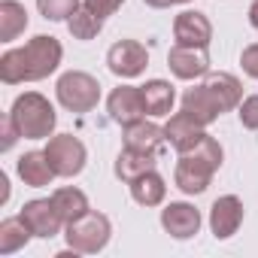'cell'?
<instances>
[{"instance_id":"1","label":"cell","mask_w":258,"mask_h":258,"mask_svg":"<svg viewBox=\"0 0 258 258\" xmlns=\"http://www.w3.org/2000/svg\"><path fill=\"white\" fill-rule=\"evenodd\" d=\"M64 58V49L55 37H34L19 49H10L0 55V79L7 85H19V82H40L46 76H52L58 70Z\"/></svg>"},{"instance_id":"2","label":"cell","mask_w":258,"mask_h":258,"mask_svg":"<svg viewBox=\"0 0 258 258\" xmlns=\"http://www.w3.org/2000/svg\"><path fill=\"white\" fill-rule=\"evenodd\" d=\"M219 167H222V146H219L216 137L207 134L195 149L179 155L176 173H173L176 188L185 191V195H201V191H207V185H210V179Z\"/></svg>"},{"instance_id":"3","label":"cell","mask_w":258,"mask_h":258,"mask_svg":"<svg viewBox=\"0 0 258 258\" xmlns=\"http://www.w3.org/2000/svg\"><path fill=\"white\" fill-rule=\"evenodd\" d=\"M10 115L16 118V124H19V131H22L25 140H49L52 131H55V121H58L55 106L37 91L19 94L13 109H10Z\"/></svg>"},{"instance_id":"4","label":"cell","mask_w":258,"mask_h":258,"mask_svg":"<svg viewBox=\"0 0 258 258\" xmlns=\"http://www.w3.org/2000/svg\"><path fill=\"white\" fill-rule=\"evenodd\" d=\"M109 234H112V225L103 213H94L88 210L85 216H79L76 222L67 225V246L70 252H82V255H94L100 252L106 243H109Z\"/></svg>"},{"instance_id":"5","label":"cell","mask_w":258,"mask_h":258,"mask_svg":"<svg viewBox=\"0 0 258 258\" xmlns=\"http://www.w3.org/2000/svg\"><path fill=\"white\" fill-rule=\"evenodd\" d=\"M55 94H58L64 109H70V112H91L97 106V100H100V82L91 73L70 70V73H64L58 79Z\"/></svg>"},{"instance_id":"6","label":"cell","mask_w":258,"mask_h":258,"mask_svg":"<svg viewBox=\"0 0 258 258\" xmlns=\"http://www.w3.org/2000/svg\"><path fill=\"white\" fill-rule=\"evenodd\" d=\"M43 152H46V158H49L55 176H76V173H82L85 158H88L82 140L73 137V134H58V137H52Z\"/></svg>"},{"instance_id":"7","label":"cell","mask_w":258,"mask_h":258,"mask_svg":"<svg viewBox=\"0 0 258 258\" xmlns=\"http://www.w3.org/2000/svg\"><path fill=\"white\" fill-rule=\"evenodd\" d=\"M146 64H149V52H146V46L137 43V40H118V43H112L109 52H106V67H109L115 76H121V79L140 76V73L146 70Z\"/></svg>"},{"instance_id":"8","label":"cell","mask_w":258,"mask_h":258,"mask_svg":"<svg viewBox=\"0 0 258 258\" xmlns=\"http://www.w3.org/2000/svg\"><path fill=\"white\" fill-rule=\"evenodd\" d=\"M19 216L25 219V225L31 228V234L40 237V240H52L61 231V225H64V219H61V213H58V207H55L52 198H46V201L43 198L40 201H28Z\"/></svg>"},{"instance_id":"9","label":"cell","mask_w":258,"mask_h":258,"mask_svg":"<svg viewBox=\"0 0 258 258\" xmlns=\"http://www.w3.org/2000/svg\"><path fill=\"white\" fill-rule=\"evenodd\" d=\"M106 109H109V118L115 124H131L137 118L146 115V103H143V88L137 85H118L112 88V94L106 97Z\"/></svg>"},{"instance_id":"10","label":"cell","mask_w":258,"mask_h":258,"mask_svg":"<svg viewBox=\"0 0 258 258\" xmlns=\"http://www.w3.org/2000/svg\"><path fill=\"white\" fill-rule=\"evenodd\" d=\"M167 67L173 70L176 79H198L210 73V55L201 46H173L167 52Z\"/></svg>"},{"instance_id":"11","label":"cell","mask_w":258,"mask_h":258,"mask_svg":"<svg viewBox=\"0 0 258 258\" xmlns=\"http://www.w3.org/2000/svg\"><path fill=\"white\" fill-rule=\"evenodd\" d=\"M182 109H185L195 121H201L204 127L213 124V121L225 112L222 100L216 97V91H213L207 82H201V85H195V88H188V91L182 94Z\"/></svg>"},{"instance_id":"12","label":"cell","mask_w":258,"mask_h":258,"mask_svg":"<svg viewBox=\"0 0 258 258\" xmlns=\"http://www.w3.org/2000/svg\"><path fill=\"white\" fill-rule=\"evenodd\" d=\"M164 137H167V143L182 155V152L195 149V146L207 137V131H204V124H201V121H195V118L182 109V112L170 115V121L164 124Z\"/></svg>"},{"instance_id":"13","label":"cell","mask_w":258,"mask_h":258,"mask_svg":"<svg viewBox=\"0 0 258 258\" xmlns=\"http://www.w3.org/2000/svg\"><path fill=\"white\" fill-rule=\"evenodd\" d=\"M173 37H176L179 46H201V49H207L210 40H213V25H210V19L204 13L185 10L173 22Z\"/></svg>"},{"instance_id":"14","label":"cell","mask_w":258,"mask_h":258,"mask_svg":"<svg viewBox=\"0 0 258 258\" xmlns=\"http://www.w3.org/2000/svg\"><path fill=\"white\" fill-rule=\"evenodd\" d=\"M240 222H243V201L237 195H225V198H219L213 204V210H210V228H213L216 240L234 237L237 228H240Z\"/></svg>"},{"instance_id":"15","label":"cell","mask_w":258,"mask_h":258,"mask_svg":"<svg viewBox=\"0 0 258 258\" xmlns=\"http://www.w3.org/2000/svg\"><path fill=\"white\" fill-rule=\"evenodd\" d=\"M161 228L176 237V240H188L201 231V213L191 207V204H167L161 210Z\"/></svg>"},{"instance_id":"16","label":"cell","mask_w":258,"mask_h":258,"mask_svg":"<svg viewBox=\"0 0 258 258\" xmlns=\"http://www.w3.org/2000/svg\"><path fill=\"white\" fill-rule=\"evenodd\" d=\"M164 127H158L155 121H146V118H137L131 124H124V146L127 149H143V152H155L161 149L164 143Z\"/></svg>"},{"instance_id":"17","label":"cell","mask_w":258,"mask_h":258,"mask_svg":"<svg viewBox=\"0 0 258 258\" xmlns=\"http://www.w3.org/2000/svg\"><path fill=\"white\" fill-rule=\"evenodd\" d=\"M155 152H143V149H121L118 152V158H115V176L121 179V182H127L131 185L137 176H143L146 170H152L155 167Z\"/></svg>"},{"instance_id":"18","label":"cell","mask_w":258,"mask_h":258,"mask_svg":"<svg viewBox=\"0 0 258 258\" xmlns=\"http://www.w3.org/2000/svg\"><path fill=\"white\" fill-rule=\"evenodd\" d=\"M16 167H19V176L25 179V185H31V188H43L55 179V170H52L46 152H25Z\"/></svg>"},{"instance_id":"19","label":"cell","mask_w":258,"mask_h":258,"mask_svg":"<svg viewBox=\"0 0 258 258\" xmlns=\"http://www.w3.org/2000/svg\"><path fill=\"white\" fill-rule=\"evenodd\" d=\"M164 195H167V185H164V176L152 167V170H146L143 176H137L134 182H131V198L140 204V207H158L161 201H164Z\"/></svg>"},{"instance_id":"20","label":"cell","mask_w":258,"mask_h":258,"mask_svg":"<svg viewBox=\"0 0 258 258\" xmlns=\"http://www.w3.org/2000/svg\"><path fill=\"white\" fill-rule=\"evenodd\" d=\"M143 88V103H146V112L149 115H170L173 109V100H176V91L170 82L164 79H149Z\"/></svg>"},{"instance_id":"21","label":"cell","mask_w":258,"mask_h":258,"mask_svg":"<svg viewBox=\"0 0 258 258\" xmlns=\"http://www.w3.org/2000/svg\"><path fill=\"white\" fill-rule=\"evenodd\" d=\"M25 28H28V10L19 0H4L0 4V40L13 43Z\"/></svg>"},{"instance_id":"22","label":"cell","mask_w":258,"mask_h":258,"mask_svg":"<svg viewBox=\"0 0 258 258\" xmlns=\"http://www.w3.org/2000/svg\"><path fill=\"white\" fill-rule=\"evenodd\" d=\"M204 82L216 91V97L222 100L225 112L234 109V106H240V100H243V85H240L237 76H231V73H207Z\"/></svg>"},{"instance_id":"23","label":"cell","mask_w":258,"mask_h":258,"mask_svg":"<svg viewBox=\"0 0 258 258\" xmlns=\"http://www.w3.org/2000/svg\"><path fill=\"white\" fill-rule=\"evenodd\" d=\"M31 237H34V234H31V228L25 225L22 216L4 219V222H0V255H13V252H19Z\"/></svg>"},{"instance_id":"24","label":"cell","mask_w":258,"mask_h":258,"mask_svg":"<svg viewBox=\"0 0 258 258\" xmlns=\"http://www.w3.org/2000/svg\"><path fill=\"white\" fill-rule=\"evenodd\" d=\"M52 201H55V207H58L64 225H70V222H76L79 216L88 213V198H85V191H79V188H73V185H70V188H58V191L52 195Z\"/></svg>"},{"instance_id":"25","label":"cell","mask_w":258,"mask_h":258,"mask_svg":"<svg viewBox=\"0 0 258 258\" xmlns=\"http://www.w3.org/2000/svg\"><path fill=\"white\" fill-rule=\"evenodd\" d=\"M67 28H70V34H73L76 40H94V37L103 31V19H100V16H94L88 7H79V10L70 16Z\"/></svg>"},{"instance_id":"26","label":"cell","mask_w":258,"mask_h":258,"mask_svg":"<svg viewBox=\"0 0 258 258\" xmlns=\"http://www.w3.org/2000/svg\"><path fill=\"white\" fill-rule=\"evenodd\" d=\"M37 10L46 22H70L79 10V0H37Z\"/></svg>"},{"instance_id":"27","label":"cell","mask_w":258,"mask_h":258,"mask_svg":"<svg viewBox=\"0 0 258 258\" xmlns=\"http://www.w3.org/2000/svg\"><path fill=\"white\" fill-rule=\"evenodd\" d=\"M240 121H243V127H249V131H258V94L246 97L240 103Z\"/></svg>"},{"instance_id":"28","label":"cell","mask_w":258,"mask_h":258,"mask_svg":"<svg viewBox=\"0 0 258 258\" xmlns=\"http://www.w3.org/2000/svg\"><path fill=\"white\" fill-rule=\"evenodd\" d=\"M121 4H124V0H82V7H88V10H91L94 16H100V19L112 16Z\"/></svg>"},{"instance_id":"29","label":"cell","mask_w":258,"mask_h":258,"mask_svg":"<svg viewBox=\"0 0 258 258\" xmlns=\"http://www.w3.org/2000/svg\"><path fill=\"white\" fill-rule=\"evenodd\" d=\"M240 64H243V73H246V76L258 79V43H252V46H246V49H243Z\"/></svg>"},{"instance_id":"30","label":"cell","mask_w":258,"mask_h":258,"mask_svg":"<svg viewBox=\"0 0 258 258\" xmlns=\"http://www.w3.org/2000/svg\"><path fill=\"white\" fill-rule=\"evenodd\" d=\"M19 137H22V131H19L16 118H13V115H7V118H4V143H0V149L10 152V149L16 146V140H19Z\"/></svg>"},{"instance_id":"31","label":"cell","mask_w":258,"mask_h":258,"mask_svg":"<svg viewBox=\"0 0 258 258\" xmlns=\"http://www.w3.org/2000/svg\"><path fill=\"white\" fill-rule=\"evenodd\" d=\"M146 7L152 10H167V7H176V4H188V0H143Z\"/></svg>"},{"instance_id":"32","label":"cell","mask_w":258,"mask_h":258,"mask_svg":"<svg viewBox=\"0 0 258 258\" xmlns=\"http://www.w3.org/2000/svg\"><path fill=\"white\" fill-rule=\"evenodd\" d=\"M10 201V179L7 173H0V204H7Z\"/></svg>"},{"instance_id":"33","label":"cell","mask_w":258,"mask_h":258,"mask_svg":"<svg viewBox=\"0 0 258 258\" xmlns=\"http://www.w3.org/2000/svg\"><path fill=\"white\" fill-rule=\"evenodd\" d=\"M249 25L258 31V0H252V7H249Z\"/></svg>"}]
</instances>
